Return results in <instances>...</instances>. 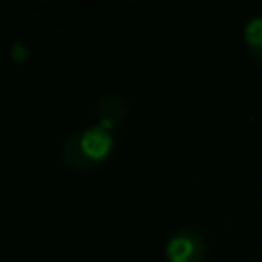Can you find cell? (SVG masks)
Listing matches in <instances>:
<instances>
[{"label":"cell","instance_id":"obj_1","mask_svg":"<svg viewBox=\"0 0 262 262\" xmlns=\"http://www.w3.org/2000/svg\"><path fill=\"white\" fill-rule=\"evenodd\" d=\"M113 149V133L100 125H92L86 129L72 131L61 147V156L66 164L72 168L88 170L102 162Z\"/></svg>","mask_w":262,"mask_h":262},{"label":"cell","instance_id":"obj_2","mask_svg":"<svg viewBox=\"0 0 262 262\" xmlns=\"http://www.w3.org/2000/svg\"><path fill=\"white\" fill-rule=\"evenodd\" d=\"M205 250V237L194 227H180L166 242V256L170 262H201Z\"/></svg>","mask_w":262,"mask_h":262},{"label":"cell","instance_id":"obj_3","mask_svg":"<svg viewBox=\"0 0 262 262\" xmlns=\"http://www.w3.org/2000/svg\"><path fill=\"white\" fill-rule=\"evenodd\" d=\"M129 108V100L125 94L121 92H106L98 98L96 102V117H98V125L104 129H115L123 123L125 115Z\"/></svg>","mask_w":262,"mask_h":262},{"label":"cell","instance_id":"obj_4","mask_svg":"<svg viewBox=\"0 0 262 262\" xmlns=\"http://www.w3.org/2000/svg\"><path fill=\"white\" fill-rule=\"evenodd\" d=\"M244 39L250 45L254 57L262 63V14L250 16L244 25Z\"/></svg>","mask_w":262,"mask_h":262},{"label":"cell","instance_id":"obj_5","mask_svg":"<svg viewBox=\"0 0 262 262\" xmlns=\"http://www.w3.org/2000/svg\"><path fill=\"white\" fill-rule=\"evenodd\" d=\"M10 53H12V57L14 59H25V57H29L31 55V49L23 43V41H12V45H10Z\"/></svg>","mask_w":262,"mask_h":262}]
</instances>
